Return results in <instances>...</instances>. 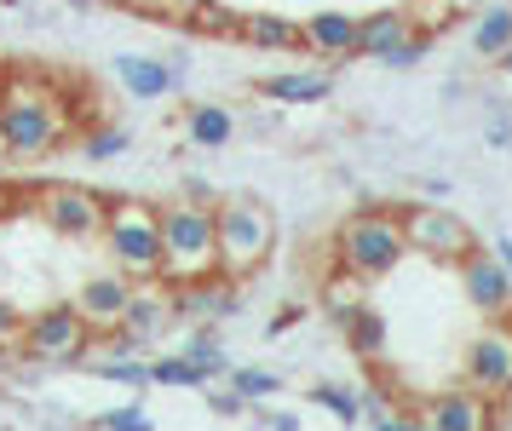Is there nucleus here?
I'll list each match as a JSON object with an SVG mask.
<instances>
[{
	"mask_svg": "<svg viewBox=\"0 0 512 431\" xmlns=\"http://www.w3.org/2000/svg\"><path fill=\"white\" fill-rule=\"evenodd\" d=\"M70 133H75V115L58 98L52 81H41V75H6V87H0V138H6V156L47 161L70 144Z\"/></svg>",
	"mask_w": 512,
	"mask_h": 431,
	"instance_id": "obj_1",
	"label": "nucleus"
},
{
	"mask_svg": "<svg viewBox=\"0 0 512 431\" xmlns=\"http://www.w3.org/2000/svg\"><path fill=\"white\" fill-rule=\"evenodd\" d=\"M162 213V288H190L219 271V236H213V202H167Z\"/></svg>",
	"mask_w": 512,
	"mask_h": 431,
	"instance_id": "obj_2",
	"label": "nucleus"
},
{
	"mask_svg": "<svg viewBox=\"0 0 512 431\" xmlns=\"http://www.w3.org/2000/svg\"><path fill=\"white\" fill-rule=\"evenodd\" d=\"M334 259L351 282H380L409 259V236H403V213L397 207H363L334 230Z\"/></svg>",
	"mask_w": 512,
	"mask_h": 431,
	"instance_id": "obj_3",
	"label": "nucleus"
},
{
	"mask_svg": "<svg viewBox=\"0 0 512 431\" xmlns=\"http://www.w3.org/2000/svg\"><path fill=\"white\" fill-rule=\"evenodd\" d=\"M104 248L127 282H162V213L133 196H104Z\"/></svg>",
	"mask_w": 512,
	"mask_h": 431,
	"instance_id": "obj_4",
	"label": "nucleus"
},
{
	"mask_svg": "<svg viewBox=\"0 0 512 431\" xmlns=\"http://www.w3.org/2000/svg\"><path fill=\"white\" fill-rule=\"evenodd\" d=\"M213 236H219V271L231 276V282H242V276H254L271 259V248H277V219L254 196H231V202L213 207Z\"/></svg>",
	"mask_w": 512,
	"mask_h": 431,
	"instance_id": "obj_5",
	"label": "nucleus"
},
{
	"mask_svg": "<svg viewBox=\"0 0 512 431\" xmlns=\"http://www.w3.org/2000/svg\"><path fill=\"white\" fill-rule=\"evenodd\" d=\"M93 328H87V317L70 305H47V311H35V317H24V351L35 357V363L47 368H64V363H87V351H93Z\"/></svg>",
	"mask_w": 512,
	"mask_h": 431,
	"instance_id": "obj_6",
	"label": "nucleus"
},
{
	"mask_svg": "<svg viewBox=\"0 0 512 431\" xmlns=\"http://www.w3.org/2000/svg\"><path fill=\"white\" fill-rule=\"evenodd\" d=\"M403 236H409V253L432 259V265H461L466 253L478 248V236L466 230V219H455V213L438 207V202L403 207Z\"/></svg>",
	"mask_w": 512,
	"mask_h": 431,
	"instance_id": "obj_7",
	"label": "nucleus"
},
{
	"mask_svg": "<svg viewBox=\"0 0 512 431\" xmlns=\"http://www.w3.org/2000/svg\"><path fill=\"white\" fill-rule=\"evenodd\" d=\"M461 374L472 391H484V397H512V317L501 322H484L461 351Z\"/></svg>",
	"mask_w": 512,
	"mask_h": 431,
	"instance_id": "obj_8",
	"label": "nucleus"
},
{
	"mask_svg": "<svg viewBox=\"0 0 512 431\" xmlns=\"http://www.w3.org/2000/svg\"><path fill=\"white\" fill-rule=\"evenodd\" d=\"M35 213L64 242H93V236H104V196L98 190H81V184H47V190H35Z\"/></svg>",
	"mask_w": 512,
	"mask_h": 431,
	"instance_id": "obj_9",
	"label": "nucleus"
},
{
	"mask_svg": "<svg viewBox=\"0 0 512 431\" xmlns=\"http://www.w3.org/2000/svg\"><path fill=\"white\" fill-rule=\"evenodd\" d=\"M455 271H461V299H466V305H472L484 322L512 317V276H507V265H501V259H495L484 242L466 253Z\"/></svg>",
	"mask_w": 512,
	"mask_h": 431,
	"instance_id": "obj_10",
	"label": "nucleus"
},
{
	"mask_svg": "<svg viewBox=\"0 0 512 431\" xmlns=\"http://www.w3.org/2000/svg\"><path fill=\"white\" fill-rule=\"evenodd\" d=\"M420 426L426 431H484L495 426V397L472 386H455V391H438L420 403Z\"/></svg>",
	"mask_w": 512,
	"mask_h": 431,
	"instance_id": "obj_11",
	"label": "nucleus"
},
{
	"mask_svg": "<svg viewBox=\"0 0 512 431\" xmlns=\"http://www.w3.org/2000/svg\"><path fill=\"white\" fill-rule=\"evenodd\" d=\"M127 294H133V282H127L121 271H110V276H87V282L75 288V311L87 317V328H93V334H110V328H121Z\"/></svg>",
	"mask_w": 512,
	"mask_h": 431,
	"instance_id": "obj_12",
	"label": "nucleus"
},
{
	"mask_svg": "<svg viewBox=\"0 0 512 431\" xmlns=\"http://www.w3.org/2000/svg\"><path fill=\"white\" fill-rule=\"evenodd\" d=\"M173 294H162V282H133V294H127V311H121V328L133 334V340L156 345L173 328Z\"/></svg>",
	"mask_w": 512,
	"mask_h": 431,
	"instance_id": "obj_13",
	"label": "nucleus"
},
{
	"mask_svg": "<svg viewBox=\"0 0 512 431\" xmlns=\"http://www.w3.org/2000/svg\"><path fill=\"white\" fill-rule=\"evenodd\" d=\"M116 81L127 87V98H139V104H156V98L185 87V81L173 75V64H167V58H150V52H116Z\"/></svg>",
	"mask_w": 512,
	"mask_h": 431,
	"instance_id": "obj_14",
	"label": "nucleus"
},
{
	"mask_svg": "<svg viewBox=\"0 0 512 431\" xmlns=\"http://www.w3.org/2000/svg\"><path fill=\"white\" fill-rule=\"evenodd\" d=\"M300 46L317 58H357V12H311L300 23Z\"/></svg>",
	"mask_w": 512,
	"mask_h": 431,
	"instance_id": "obj_15",
	"label": "nucleus"
},
{
	"mask_svg": "<svg viewBox=\"0 0 512 431\" xmlns=\"http://www.w3.org/2000/svg\"><path fill=\"white\" fill-rule=\"evenodd\" d=\"M415 29V18L403 12V6H386V12H369V18H357V58H386L403 35Z\"/></svg>",
	"mask_w": 512,
	"mask_h": 431,
	"instance_id": "obj_16",
	"label": "nucleus"
},
{
	"mask_svg": "<svg viewBox=\"0 0 512 431\" xmlns=\"http://www.w3.org/2000/svg\"><path fill=\"white\" fill-rule=\"evenodd\" d=\"M259 98H271V104H323L328 98V75L323 69H282V75H265L254 81Z\"/></svg>",
	"mask_w": 512,
	"mask_h": 431,
	"instance_id": "obj_17",
	"label": "nucleus"
},
{
	"mask_svg": "<svg viewBox=\"0 0 512 431\" xmlns=\"http://www.w3.org/2000/svg\"><path fill=\"white\" fill-rule=\"evenodd\" d=\"M231 35L259 46V52H288V46H300V23L282 18V12H242Z\"/></svg>",
	"mask_w": 512,
	"mask_h": 431,
	"instance_id": "obj_18",
	"label": "nucleus"
},
{
	"mask_svg": "<svg viewBox=\"0 0 512 431\" xmlns=\"http://www.w3.org/2000/svg\"><path fill=\"white\" fill-rule=\"evenodd\" d=\"M340 334L351 340V351H357L363 363H386V345H392V317H386V311H374V305H357Z\"/></svg>",
	"mask_w": 512,
	"mask_h": 431,
	"instance_id": "obj_19",
	"label": "nucleus"
},
{
	"mask_svg": "<svg viewBox=\"0 0 512 431\" xmlns=\"http://www.w3.org/2000/svg\"><path fill=\"white\" fill-rule=\"evenodd\" d=\"M185 138L196 150H225L236 138V115L225 110V104H196V110L185 115Z\"/></svg>",
	"mask_w": 512,
	"mask_h": 431,
	"instance_id": "obj_20",
	"label": "nucleus"
},
{
	"mask_svg": "<svg viewBox=\"0 0 512 431\" xmlns=\"http://www.w3.org/2000/svg\"><path fill=\"white\" fill-rule=\"evenodd\" d=\"M466 41H472L478 58H501L512 46V6H484V12L472 18V35H466Z\"/></svg>",
	"mask_w": 512,
	"mask_h": 431,
	"instance_id": "obj_21",
	"label": "nucleus"
},
{
	"mask_svg": "<svg viewBox=\"0 0 512 431\" xmlns=\"http://www.w3.org/2000/svg\"><path fill=\"white\" fill-rule=\"evenodd\" d=\"M87 363H93L98 380H110V386H127V391H144L150 386V357H104V351H87Z\"/></svg>",
	"mask_w": 512,
	"mask_h": 431,
	"instance_id": "obj_22",
	"label": "nucleus"
},
{
	"mask_svg": "<svg viewBox=\"0 0 512 431\" xmlns=\"http://www.w3.org/2000/svg\"><path fill=\"white\" fill-rule=\"evenodd\" d=\"M225 386L242 397V403H271V397H282V374H271V368H225Z\"/></svg>",
	"mask_w": 512,
	"mask_h": 431,
	"instance_id": "obj_23",
	"label": "nucleus"
},
{
	"mask_svg": "<svg viewBox=\"0 0 512 431\" xmlns=\"http://www.w3.org/2000/svg\"><path fill=\"white\" fill-rule=\"evenodd\" d=\"M150 386H167V391H196V386H208V374L190 363L185 351H173V357H150Z\"/></svg>",
	"mask_w": 512,
	"mask_h": 431,
	"instance_id": "obj_24",
	"label": "nucleus"
},
{
	"mask_svg": "<svg viewBox=\"0 0 512 431\" xmlns=\"http://www.w3.org/2000/svg\"><path fill=\"white\" fill-rule=\"evenodd\" d=\"M185 357L202 368L208 380H219V374L231 368V357H225V345H219V328H213V322H208V328H196V334L185 340Z\"/></svg>",
	"mask_w": 512,
	"mask_h": 431,
	"instance_id": "obj_25",
	"label": "nucleus"
},
{
	"mask_svg": "<svg viewBox=\"0 0 512 431\" xmlns=\"http://www.w3.org/2000/svg\"><path fill=\"white\" fill-rule=\"evenodd\" d=\"M127 150H133V133L116 127V121H110V127H93V133L81 138V156L87 161H116V156H127Z\"/></svg>",
	"mask_w": 512,
	"mask_h": 431,
	"instance_id": "obj_26",
	"label": "nucleus"
},
{
	"mask_svg": "<svg viewBox=\"0 0 512 431\" xmlns=\"http://www.w3.org/2000/svg\"><path fill=\"white\" fill-rule=\"evenodd\" d=\"M311 403L328 409L340 426H357V420H363V397H357L351 386H311Z\"/></svg>",
	"mask_w": 512,
	"mask_h": 431,
	"instance_id": "obj_27",
	"label": "nucleus"
},
{
	"mask_svg": "<svg viewBox=\"0 0 512 431\" xmlns=\"http://www.w3.org/2000/svg\"><path fill=\"white\" fill-rule=\"evenodd\" d=\"M426 52H432V29H409V35H403V41H397L380 64H386V69H415Z\"/></svg>",
	"mask_w": 512,
	"mask_h": 431,
	"instance_id": "obj_28",
	"label": "nucleus"
},
{
	"mask_svg": "<svg viewBox=\"0 0 512 431\" xmlns=\"http://www.w3.org/2000/svg\"><path fill=\"white\" fill-rule=\"evenodd\" d=\"M98 426L104 431H150V414H144V403H127V409H104Z\"/></svg>",
	"mask_w": 512,
	"mask_h": 431,
	"instance_id": "obj_29",
	"label": "nucleus"
},
{
	"mask_svg": "<svg viewBox=\"0 0 512 431\" xmlns=\"http://www.w3.org/2000/svg\"><path fill=\"white\" fill-rule=\"evenodd\" d=\"M18 340H24V317H18V305L0 299V351H12Z\"/></svg>",
	"mask_w": 512,
	"mask_h": 431,
	"instance_id": "obj_30",
	"label": "nucleus"
},
{
	"mask_svg": "<svg viewBox=\"0 0 512 431\" xmlns=\"http://www.w3.org/2000/svg\"><path fill=\"white\" fill-rule=\"evenodd\" d=\"M489 144H495V150H507V144H512V121L501 115V104L489 110Z\"/></svg>",
	"mask_w": 512,
	"mask_h": 431,
	"instance_id": "obj_31",
	"label": "nucleus"
},
{
	"mask_svg": "<svg viewBox=\"0 0 512 431\" xmlns=\"http://www.w3.org/2000/svg\"><path fill=\"white\" fill-rule=\"evenodd\" d=\"M323 311L334 317V328H346V317L357 311V299H346V294H328V299H323Z\"/></svg>",
	"mask_w": 512,
	"mask_h": 431,
	"instance_id": "obj_32",
	"label": "nucleus"
},
{
	"mask_svg": "<svg viewBox=\"0 0 512 431\" xmlns=\"http://www.w3.org/2000/svg\"><path fill=\"white\" fill-rule=\"evenodd\" d=\"M213 409H219V414H242L248 403H242V397H236L231 386H225V391H213Z\"/></svg>",
	"mask_w": 512,
	"mask_h": 431,
	"instance_id": "obj_33",
	"label": "nucleus"
},
{
	"mask_svg": "<svg viewBox=\"0 0 512 431\" xmlns=\"http://www.w3.org/2000/svg\"><path fill=\"white\" fill-rule=\"evenodd\" d=\"M300 317H305L300 305H288V311H277V317H271V334H277V340H282V328H294V322H300Z\"/></svg>",
	"mask_w": 512,
	"mask_h": 431,
	"instance_id": "obj_34",
	"label": "nucleus"
},
{
	"mask_svg": "<svg viewBox=\"0 0 512 431\" xmlns=\"http://www.w3.org/2000/svg\"><path fill=\"white\" fill-rule=\"evenodd\" d=\"M489 253H495V259L507 265V276H512V236H495V242H489Z\"/></svg>",
	"mask_w": 512,
	"mask_h": 431,
	"instance_id": "obj_35",
	"label": "nucleus"
},
{
	"mask_svg": "<svg viewBox=\"0 0 512 431\" xmlns=\"http://www.w3.org/2000/svg\"><path fill=\"white\" fill-rule=\"evenodd\" d=\"M265 426H282V431H300V414H288V409H277V414H265Z\"/></svg>",
	"mask_w": 512,
	"mask_h": 431,
	"instance_id": "obj_36",
	"label": "nucleus"
},
{
	"mask_svg": "<svg viewBox=\"0 0 512 431\" xmlns=\"http://www.w3.org/2000/svg\"><path fill=\"white\" fill-rule=\"evenodd\" d=\"M12 213H18V196H12V190H6V184H0V225H6V219H12Z\"/></svg>",
	"mask_w": 512,
	"mask_h": 431,
	"instance_id": "obj_37",
	"label": "nucleus"
},
{
	"mask_svg": "<svg viewBox=\"0 0 512 431\" xmlns=\"http://www.w3.org/2000/svg\"><path fill=\"white\" fill-rule=\"evenodd\" d=\"M495 64H501V75H507V81H512V46H507V52H501V58H495Z\"/></svg>",
	"mask_w": 512,
	"mask_h": 431,
	"instance_id": "obj_38",
	"label": "nucleus"
},
{
	"mask_svg": "<svg viewBox=\"0 0 512 431\" xmlns=\"http://www.w3.org/2000/svg\"><path fill=\"white\" fill-rule=\"evenodd\" d=\"M6 173H12V156H6V138H0V179H6Z\"/></svg>",
	"mask_w": 512,
	"mask_h": 431,
	"instance_id": "obj_39",
	"label": "nucleus"
},
{
	"mask_svg": "<svg viewBox=\"0 0 512 431\" xmlns=\"http://www.w3.org/2000/svg\"><path fill=\"white\" fill-rule=\"evenodd\" d=\"M0 6H18V0H0Z\"/></svg>",
	"mask_w": 512,
	"mask_h": 431,
	"instance_id": "obj_40",
	"label": "nucleus"
},
{
	"mask_svg": "<svg viewBox=\"0 0 512 431\" xmlns=\"http://www.w3.org/2000/svg\"><path fill=\"white\" fill-rule=\"evenodd\" d=\"M0 87H6V69H0Z\"/></svg>",
	"mask_w": 512,
	"mask_h": 431,
	"instance_id": "obj_41",
	"label": "nucleus"
},
{
	"mask_svg": "<svg viewBox=\"0 0 512 431\" xmlns=\"http://www.w3.org/2000/svg\"><path fill=\"white\" fill-rule=\"evenodd\" d=\"M455 6H466V0H455Z\"/></svg>",
	"mask_w": 512,
	"mask_h": 431,
	"instance_id": "obj_42",
	"label": "nucleus"
}]
</instances>
